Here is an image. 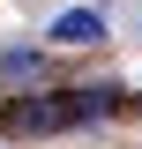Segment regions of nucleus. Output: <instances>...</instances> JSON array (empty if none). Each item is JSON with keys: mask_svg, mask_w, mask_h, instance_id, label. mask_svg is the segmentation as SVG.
I'll use <instances>...</instances> for the list:
<instances>
[{"mask_svg": "<svg viewBox=\"0 0 142 149\" xmlns=\"http://www.w3.org/2000/svg\"><path fill=\"white\" fill-rule=\"evenodd\" d=\"M127 104H142V90H135V97H127Z\"/></svg>", "mask_w": 142, "mask_h": 149, "instance_id": "nucleus-5", "label": "nucleus"}, {"mask_svg": "<svg viewBox=\"0 0 142 149\" xmlns=\"http://www.w3.org/2000/svg\"><path fill=\"white\" fill-rule=\"evenodd\" d=\"M53 37L60 45H97V37H105V8H67V15L53 22Z\"/></svg>", "mask_w": 142, "mask_h": 149, "instance_id": "nucleus-4", "label": "nucleus"}, {"mask_svg": "<svg viewBox=\"0 0 142 149\" xmlns=\"http://www.w3.org/2000/svg\"><path fill=\"white\" fill-rule=\"evenodd\" d=\"M120 104H127V82H120V74H105V82H75V90L60 97L67 127H75V119H105V112H120Z\"/></svg>", "mask_w": 142, "mask_h": 149, "instance_id": "nucleus-1", "label": "nucleus"}, {"mask_svg": "<svg viewBox=\"0 0 142 149\" xmlns=\"http://www.w3.org/2000/svg\"><path fill=\"white\" fill-rule=\"evenodd\" d=\"M45 74H53V60L37 45H8L0 52V82H45Z\"/></svg>", "mask_w": 142, "mask_h": 149, "instance_id": "nucleus-3", "label": "nucleus"}, {"mask_svg": "<svg viewBox=\"0 0 142 149\" xmlns=\"http://www.w3.org/2000/svg\"><path fill=\"white\" fill-rule=\"evenodd\" d=\"M8 127L15 134H53V127H67V112H60V97H22V104H8Z\"/></svg>", "mask_w": 142, "mask_h": 149, "instance_id": "nucleus-2", "label": "nucleus"}]
</instances>
